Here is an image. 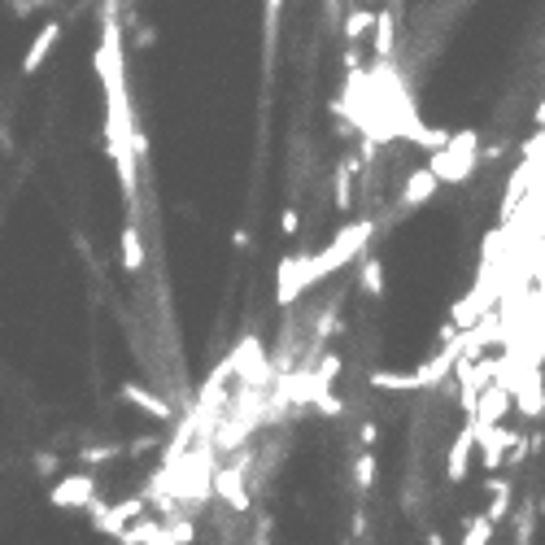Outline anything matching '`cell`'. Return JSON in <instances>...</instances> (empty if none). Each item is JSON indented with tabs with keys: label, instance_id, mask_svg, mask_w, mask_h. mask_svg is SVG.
<instances>
[{
	"label": "cell",
	"instance_id": "30bf717a",
	"mask_svg": "<svg viewBox=\"0 0 545 545\" xmlns=\"http://www.w3.org/2000/svg\"><path fill=\"white\" fill-rule=\"evenodd\" d=\"M328 4H336V0H328Z\"/></svg>",
	"mask_w": 545,
	"mask_h": 545
},
{
	"label": "cell",
	"instance_id": "5b68a950",
	"mask_svg": "<svg viewBox=\"0 0 545 545\" xmlns=\"http://www.w3.org/2000/svg\"><path fill=\"white\" fill-rule=\"evenodd\" d=\"M123 262H127V271H140V267H144V249H140V232H136V227H127V232H123Z\"/></svg>",
	"mask_w": 545,
	"mask_h": 545
},
{
	"label": "cell",
	"instance_id": "52a82bcc",
	"mask_svg": "<svg viewBox=\"0 0 545 545\" xmlns=\"http://www.w3.org/2000/svg\"><path fill=\"white\" fill-rule=\"evenodd\" d=\"M118 454H123V445H88V449H83L79 458L97 467V463H109V458H118Z\"/></svg>",
	"mask_w": 545,
	"mask_h": 545
},
{
	"label": "cell",
	"instance_id": "277c9868",
	"mask_svg": "<svg viewBox=\"0 0 545 545\" xmlns=\"http://www.w3.org/2000/svg\"><path fill=\"white\" fill-rule=\"evenodd\" d=\"M57 35H62L57 27H44V35L35 39V44H31V53H27V70H39V62L48 57V48L57 44Z\"/></svg>",
	"mask_w": 545,
	"mask_h": 545
},
{
	"label": "cell",
	"instance_id": "8992f818",
	"mask_svg": "<svg viewBox=\"0 0 545 545\" xmlns=\"http://www.w3.org/2000/svg\"><path fill=\"white\" fill-rule=\"evenodd\" d=\"M375 27V13L371 9H353L349 18H345V39H362V35Z\"/></svg>",
	"mask_w": 545,
	"mask_h": 545
},
{
	"label": "cell",
	"instance_id": "ba28073f",
	"mask_svg": "<svg viewBox=\"0 0 545 545\" xmlns=\"http://www.w3.org/2000/svg\"><path fill=\"white\" fill-rule=\"evenodd\" d=\"M279 9H284V0H267V44H275V31H279Z\"/></svg>",
	"mask_w": 545,
	"mask_h": 545
},
{
	"label": "cell",
	"instance_id": "3957f363",
	"mask_svg": "<svg viewBox=\"0 0 545 545\" xmlns=\"http://www.w3.org/2000/svg\"><path fill=\"white\" fill-rule=\"evenodd\" d=\"M393 22H397L393 9H379V13H375V57H379V62L393 53Z\"/></svg>",
	"mask_w": 545,
	"mask_h": 545
},
{
	"label": "cell",
	"instance_id": "6da1fadb",
	"mask_svg": "<svg viewBox=\"0 0 545 545\" xmlns=\"http://www.w3.org/2000/svg\"><path fill=\"white\" fill-rule=\"evenodd\" d=\"M48 502H53V507H62V511H88V507L97 502V480L88 476V472L62 476L57 484H53Z\"/></svg>",
	"mask_w": 545,
	"mask_h": 545
},
{
	"label": "cell",
	"instance_id": "7a4b0ae2",
	"mask_svg": "<svg viewBox=\"0 0 545 545\" xmlns=\"http://www.w3.org/2000/svg\"><path fill=\"white\" fill-rule=\"evenodd\" d=\"M123 402L140 406L144 414H153V419H166V414H171L162 397H153V393H149V388H140V384H123Z\"/></svg>",
	"mask_w": 545,
	"mask_h": 545
},
{
	"label": "cell",
	"instance_id": "9c48e42d",
	"mask_svg": "<svg viewBox=\"0 0 545 545\" xmlns=\"http://www.w3.org/2000/svg\"><path fill=\"white\" fill-rule=\"evenodd\" d=\"M35 472H39V476H53V472H57V458H53V454H39V458H35Z\"/></svg>",
	"mask_w": 545,
	"mask_h": 545
}]
</instances>
